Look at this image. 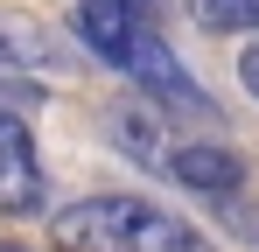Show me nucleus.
Here are the masks:
<instances>
[{"label": "nucleus", "instance_id": "obj_3", "mask_svg": "<svg viewBox=\"0 0 259 252\" xmlns=\"http://www.w3.org/2000/svg\"><path fill=\"white\" fill-rule=\"evenodd\" d=\"M49 196L42 182V154H35V133L21 112L0 119V217H35Z\"/></svg>", "mask_w": 259, "mask_h": 252}, {"label": "nucleus", "instance_id": "obj_10", "mask_svg": "<svg viewBox=\"0 0 259 252\" xmlns=\"http://www.w3.org/2000/svg\"><path fill=\"white\" fill-rule=\"evenodd\" d=\"M133 14H147V21H161V7H168V0H126Z\"/></svg>", "mask_w": 259, "mask_h": 252}, {"label": "nucleus", "instance_id": "obj_12", "mask_svg": "<svg viewBox=\"0 0 259 252\" xmlns=\"http://www.w3.org/2000/svg\"><path fill=\"white\" fill-rule=\"evenodd\" d=\"M0 252H21V245H0Z\"/></svg>", "mask_w": 259, "mask_h": 252}, {"label": "nucleus", "instance_id": "obj_2", "mask_svg": "<svg viewBox=\"0 0 259 252\" xmlns=\"http://www.w3.org/2000/svg\"><path fill=\"white\" fill-rule=\"evenodd\" d=\"M189 224L168 217L147 196H77V203L49 210V252H189Z\"/></svg>", "mask_w": 259, "mask_h": 252}, {"label": "nucleus", "instance_id": "obj_9", "mask_svg": "<svg viewBox=\"0 0 259 252\" xmlns=\"http://www.w3.org/2000/svg\"><path fill=\"white\" fill-rule=\"evenodd\" d=\"M238 84H245V98L259 105V42H245V49H238Z\"/></svg>", "mask_w": 259, "mask_h": 252}, {"label": "nucleus", "instance_id": "obj_8", "mask_svg": "<svg viewBox=\"0 0 259 252\" xmlns=\"http://www.w3.org/2000/svg\"><path fill=\"white\" fill-rule=\"evenodd\" d=\"M35 98H42V84H7V77H0V119H7V112H21V119H28V105H35Z\"/></svg>", "mask_w": 259, "mask_h": 252}, {"label": "nucleus", "instance_id": "obj_7", "mask_svg": "<svg viewBox=\"0 0 259 252\" xmlns=\"http://www.w3.org/2000/svg\"><path fill=\"white\" fill-rule=\"evenodd\" d=\"M189 21L203 35H238V28H259V0H182Z\"/></svg>", "mask_w": 259, "mask_h": 252}, {"label": "nucleus", "instance_id": "obj_11", "mask_svg": "<svg viewBox=\"0 0 259 252\" xmlns=\"http://www.w3.org/2000/svg\"><path fill=\"white\" fill-rule=\"evenodd\" d=\"M189 252H210V245H189Z\"/></svg>", "mask_w": 259, "mask_h": 252}, {"label": "nucleus", "instance_id": "obj_1", "mask_svg": "<svg viewBox=\"0 0 259 252\" xmlns=\"http://www.w3.org/2000/svg\"><path fill=\"white\" fill-rule=\"evenodd\" d=\"M70 35H77L84 56H98L105 70H119L140 98H161V105L203 112V119L217 112V98L196 84V70L168 49V35H161L147 14H133L126 0H77V7H70Z\"/></svg>", "mask_w": 259, "mask_h": 252}, {"label": "nucleus", "instance_id": "obj_6", "mask_svg": "<svg viewBox=\"0 0 259 252\" xmlns=\"http://www.w3.org/2000/svg\"><path fill=\"white\" fill-rule=\"evenodd\" d=\"M56 63H63V42L49 35L35 14H7L0 7V77H14V84L21 77H49Z\"/></svg>", "mask_w": 259, "mask_h": 252}, {"label": "nucleus", "instance_id": "obj_4", "mask_svg": "<svg viewBox=\"0 0 259 252\" xmlns=\"http://www.w3.org/2000/svg\"><path fill=\"white\" fill-rule=\"evenodd\" d=\"M105 133H112V147L126 154V161H140V168H154V175H168V161H175V126L147 105V98H112L105 105Z\"/></svg>", "mask_w": 259, "mask_h": 252}, {"label": "nucleus", "instance_id": "obj_5", "mask_svg": "<svg viewBox=\"0 0 259 252\" xmlns=\"http://www.w3.org/2000/svg\"><path fill=\"white\" fill-rule=\"evenodd\" d=\"M168 182H182L189 196H238L245 189V154L224 140H182L168 161Z\"/></svg>", "mask_w": 259, "mask_h": 252}]
</instances>
